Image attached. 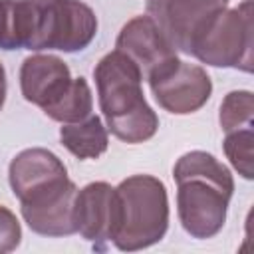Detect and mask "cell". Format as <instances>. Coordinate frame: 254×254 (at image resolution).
<instances>
[{
	"instance_id": "obj_16",
	"label": "cell",
	"mask_w": 254,
	"mask_h": 254,
	"mask_svg": "<svg viewBox=\"0 0 254 254\" xmlns=\"http://www.w3.org/2000/svg\"><path fill=\"white\" fill-rule=\"evenodd\" d=\"M252 145H254V127L230 131L224 135V141H222L226 159L230 161L234 171H238V175L246 181H252V177H254Z\"/></svg>"
},
{
	"instance_id": "obj_15",
	"label": "cell",
	"mask_w": 254,
	"mask_h": 254,
	"mask_svg": "<svg viewBox=\"0 0 254 254\" xmlns=\"http://www.w3.org/2000/svg\"><path fill=\"white\" fill-rule=\"evenodd\" d=\"M254 95L248 89H234L226 93L220 103L218 121L224 133L254 127Z\"/></svg>"
},
{
	"instance_id": "obj_13",
	"label": "cell",
	"mask_w": 254,
	"mask_h": 254,
	"mask_svg": "<svg viewBox=\"0 0 254 254\" xmlns=\"http://www.w3.org/2000/svg\"><path fill=\"white\" fill-rule=\"evenodd\" d=\"M62 145L77 159H99L109 145V131L97 115H87L75 123H62Z\"/></svg>"
},
{
	"instance_id": "obj_17",
	"label": "cell",
	"mask_w": 254,
	"mask_h": 254,
	"mask_svg": "<svg viewBox=\"0 0 254 254\" xmlns=\"http://www.w3.org/2000/svg\"><path fill=\"white\" fill-rule=\"evenodd\" d=\"M22 226L16 214L0 204V252H12L20 246Z\"/></svg>"
},
{
	"instance_id": "obj_1",
	"label": "cell",
	"mask_w": 254,
	"mask_h": 254,
	"mask_svg": "<svg viewBox=\"0 0 254 254\" xmlns=\"http://www.w3.org/2000/svg\"><path fill=\"white\" fill-rule=\"evenodd\" d=\"M177 183V214L185 232L204 240L216 236L234 192V179L226 165L206 151H189L173 167Z\"/></svg>"
},
{
	"instance_id": "obj_12",
	"label": "cell",
	"mask_w": 254,
	"mask_h": 254,
	"mask_svg": "<svg viewBox=\"0 0 254 254\" xmlns=\"http://www.w3.org/2000/svg\"><path fill=\"white\" fill-rule=\"evenodd\" d=\"M71 79L67 64L52 54L28 56L20 65V91L28 103L40 109L52 105Z\"/></svg>"
},
{
	"instance_id": "obj_4",
	"label": "cell",
	"mask_w": 254,
	"mask_h": 254,
	"mask_svg": "<svg viewBox=\"0 0 254 254\" xmlns=\"http://www.w3.org/2000/svg\"><path fill=\"white\" fill-rule=\"evenodd\" d=\"M252 0L240 2L236 8H222L198 34L190 56L212 67H232L252 71Z\"/></svg>"
},
{
	"instance_id": "obj_2",
	"label": "cell",
	"mask_w": 254,
	"mask_h": 254,
	"mask_svg": "<svg viewBox=\"0 0 254 254\" xmlns=\"http://www.w3.org/2000/svg\"><path fill=\"white\" fill-rule=\"evenodd\" d=\"M105 127L123 143H145L155 137L159 117L143 95L139 67L119 50L105 54L93 67Z\"/></svg>"
},
{
	"instance_id": "obj_11",
	"label": "cell",
	"mask_w": 254,
	"mask_h": 254,
	"mask_svg": "<svg viewBox=\"0 0 254 254\" xmlns=\"http://www.w3.org/2000/svg\"><path fill=\"white\" fill-rule=\"evenodd\" d=\"M65 179L69 177L64 161L44 147H30L20 151L8 167V183L20 202Z\"/></svg>"
},
{
	"instance_id": "obj_7",
	"label": "cell",
	"mask_w": 254,
	"mask_h": 254,
	"mask_svg": "<svg viewBox=\"0 0 254 254\" xmlns=\"http://www.w3.org/2000/svg\"><path fill=\"white\" fill-rule=\"evenodd\" d=\"M147 14L161 28L169 44L190 56L192 44L206 24L228 6V0H145Z\"/></svg>"
},
{
	"instance_id": "obj_9",
	"label": "cell",
	"mask_w": 254,
	"mask_h": 254,
	"mask_svg": "<svg viewBox=\"0 0 254 254\" xmlns=\"http://www.w3.org/2000/svg\"><path fill=\"white\" fill-rule=\"evenodd\" d=\"M75 230L91 242L93 250L103 252L111 242L117 226V192L105 181H95L77 189L73 204Z\"/></svg>"
},
{
	"instance_id": "obj_18",
	"label": "cell",
	"mask_w": 254,
	"mask_h": 254,
	"mask_svg": "<svg viewBox=\"0 0 254 254\" xmlns=\"http://www.w3.org/2000/svg\"><path fill=\"white\" fill-rule=\"evenodd\" d=\"M6 91H8V83H6V69L0 62V109L4 107V101H6Z\"/></svg>"
},
{
	"instance_id": "obj_8",
	"label": "cell",
	"mask_w": 254,
	"mask_h": 254,
	"mask_svg": "<svg viewBox=\"0 0 254 254\" xmlns=\"http://www.w3.org/2000/svg\"><path fill=\"white\" fill-rule=\"evenodd\" d=\"M75 194H77L75 183L65 179L20 202L22 218L30 226V230L40 236H48V238L71 236L77 232L73 218Z\"/></svg>"
},
{
	"instance_id": "obj_6",
	"label": "cell",
	"mask_w": 254,
	"mask_h": 254,
	"mask_svg": "<svg viewBox=\"0 0 254 254\" xmlns=\"http://www.w3.org/2000/svg\"><path fill=\"white\" fill-rule=\"evenodd\" d=\"M147 81L159 107L173 115L194 113L202 109L212 95V79L206 69L179 58Z\"/></svg>"
},
{
	"instance_id": "obj_14",
	"label": "cell",
	"mask_w": 254,
	"mask_h": 254,
	"mask_svg": "<svg viewBox=\"0 0 254 254\" xmlns=\"http://www.w3.org/2000/svg\"><path fill=\"white\" fill-rule=\"evenodd\" d=\"M91 109H93V95H91L89 83L83 77H73L65 87V91L42 111L52 121L75 123L91 115Z\"/></svg>"
},
{
	"instance_id": "obj_10",
	"label": "cell",
	"mask_w": 254,
	"mask_h": 254,
	"mask_svg": "<svg viewBox=\"0 0 254 254\" xmlns=\"http://www.w3.org/2000/svg\"><path fill=\"white\" fill-rule=\"evenodd\" d=\"M115 50L125 54L139 67L143 79H149L179 58L177 50L169 44L149 14L135 16L121 28L115 40Z\"/></svg>"
},
{
	"instance_id": "obj_3",
	"label": "cell",
	"mask_w": 254,
	"mask_h": 254,
	"mask_svg": "<svg viewBox=\"0 0 254 254\" xmlns=\"http://www.w3.org/2000/svg\"><path fill=\"white\" fill-rule=\"evenodd\" d=\"M117 226L111 238L121 252L149 248L163 240L169 228L167 187L153 175H131L117 187Z\"/></svg>"
},
{
	"instance_id": "obj_5",
	"label": "cell",
	"mask_w": 254,
	"mask_h": 254,
	"mask_svg": "<svg viewBox=\"0 0 254 254\" xmlns=\"http://www.w3.org/2000/svg\"><path fill=\"white\" fill-rule=\"evenodd\" d=\"M97 34V16L81 0H34V32L28 50H85Z\"/></svg>"
}]
</instances>
